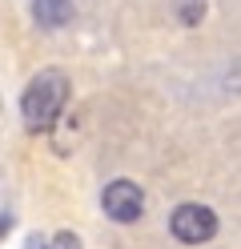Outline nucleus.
<instances>
[{"mask_svg": "<svg viewBox=\"0 0 241 249\" xmlns=\"http://www.w3.org/2000/svg\"><path fill=\"white\" fill-rule=\"evenodd\" d=\"M69 97H73V81H69L60 69H44L40 76H32L28 89H24V97H20L24 129H28L32 137H44V133L60 121Z\"/></svg>", "mask_w": 241, "mask_h": 249, "instance_id": "1", "label": "nucleus"}, {"mask_svg": "<svg viewBox=\"0 0 241 249\" xmlns=\"http://www.w3.org/2000/svg\"><path fill=\"white\" fill-rule=\"evenodd\" d=\"M32 12H37L40 28H60L73 20V0H32Z\"/></svg>", "mask_w": 241, "mask_h": 249, "instance_id": "4", "label": "nucleus"}, {"mask_svg": "<svg viewBox=\"0 0 241 249\" xmlns=\"http://www.w3.org/2000/svg\"><path fill=\"white\" fill-rule=\"evenodd\" d=\"M217 213L209 209V205H197V201H185V205H177L173 217H169V233L181 245H205V241H213L217 237Z\"/></svg>", "mask_w": 241, "mask_h": 249, "instance_id": "2", "label": "nucleus"}, {"mask_svg": "<svg viewBox=\"0 0 241 249\" xmlns=\"http://www.w3.org/2000/svg\"><path fill=\"white\" fill-rule=\"evenodd\" d=\"M24 249H48V241H40V237H28V241H24Z\"/></svg>", "mask_w": 241, "mask_h": 249, "instance_id": "7", "label": "nucleus"}, {"mask_svg": "<svg viewBox=\"0 0 241 249\" xmlns=\"http://www.w3.org/2000/svg\"><path fill=\"white\" fill-rule=\"evenodd\" d=\"M205 0H177V17H181V24L185 28H193V24H201L205 20Z\"/></svg>", "mask_w": 241, "mask_h": 249, "instance_id": "5", "label": "nucleus"}, {"mask_svg": "<svg viewBox=\"0 0 241 249\" xmlns=\"http://www.w3.org/2000/svg\"><path fill=\"white\" fill-rule=\"evenodd\" d=\"M48 249H85V245H80V237H76L73 229H60L56 237L48 241Z\"/></svg>", "mask_w": 241, "mask_h": 249, "instance_id": "6", "label": "nucleus"}, {"mask_svg": "<svg viewBox=\"0 0 241 249\" xmlns=\"http://www.w3.org/2000/svg\"><path fill=\"white\" fill-rule=\"evenodd\" d=\"M101 209H105L109 221H117V225L141 221V213H145V193H141V185L129 181V177L109 181L105 193H101Z\"/></svg>", "mask_w": 241, "mask_h": 249, "instance_id": "3", "label": "nucleus"}]
</instances>
